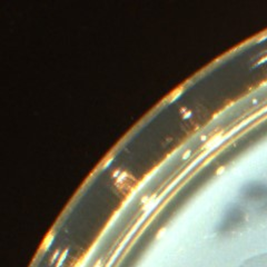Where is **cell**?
<instances>
[{"label":"cell","instance_id":"1","mask_svg":"<svg viewBox=\"0 0 267 267\" xmlns=\"http://www.w3.org/2000/svg\"><path fill=\"white\" fill-rule=\"evenodd\" d=\"M242 267H267V255L257 256L247 260Z\"/></svg>","mask_w":267,"mask_h":267}]
</instances>
